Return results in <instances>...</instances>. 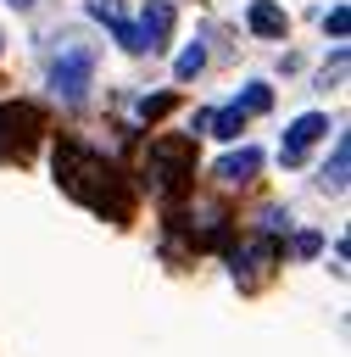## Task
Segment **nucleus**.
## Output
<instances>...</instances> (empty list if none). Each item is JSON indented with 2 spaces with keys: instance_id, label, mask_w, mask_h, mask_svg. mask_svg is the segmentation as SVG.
Masks as SVG:
<instances>
[{
  "instance_id": "nucleus-1",
  "label": "nucleus",
  "mask_w": 351,
  "mask_h": 357,
  "mask_svg": "<svg viewBox=\"0 0 351 357\" xmlns=\"http://www.w3.org/2000/svg\"><path fill=\"white\" fill-rule=\"evenodd\" d=\"M56 184L78 206L106 218V223H128L134 218V184L123 178V167L111 156H100L84 139H56Z\"/></svg>"
},
{
  "instance_id": "nucleus-2",
  "label": "nucleus",
  "mask_w": 351,
  "mask_h": 357,
  "mask_svg": "<svg viewBox=\"0 0 351 357\" xmlns=\"http://www.w3.org/2000/svg\"><path fill=\"white\" fill-rule=\"evenodd\" d=\"M145 178H150V190L162 201L184 195L189 178H195V139L189 134H156L150 151H145Z\"/></svg>"
},
{
  "instance_id": "nucleus-3",
  "label": "nucleus",
  "mask_w": 351,
  "mask_h": 357,
  "mask_svg": "<svg viewBox=\"0 0 351 357\" xmlns=\"http://www.w3.org/2000/svg\"><path fill=\"white\" fill-rule=\"evenodd\" d=\"M39 134H45L39 106H28V100H0V162H28L33 145H39Z\"/></svg>"
},
{
  "instance_id": "nucleus-4",
  "label": "nucleus",
  "mask_w": 351,
  "mask_h": 357,
  "mask_svg": "<svg viewBox=\"0 0 351 357\" xmlns=\"http://www.w3.org/2000/svg\"><path fill=\"white\" fill-rule=\"evenodd\" d=\"M89 78H95V50H89V45H61V56H56V67H50V89H56L67 106H78L84 89H89Z\"/></svg>"
},
{
  "instance_id": "nucleus-5",
  "label": "nucleus",
  "mask_w": 351,
  "mask_h": 357,
  "mask_svg": "<svg viewBox=\"0 0 351 357\" xmlns=\"http://www.w3.org/2000/svg\"><path fill=\"white\" fill-rule=\"evenodd\" d=\"M323 128H329V117H323V112H306V117H295V123L284 128V145H279L284 167H295V162L306 156V145H312V139H318Z\"/></svg>"
},
{
  "instance_id": "nucleus-6",
  "label": "nucleus",
  "mask_w": 351,
  "mask_h": 357,
  "mask_svg": "<svg viewBox=\"0 0 351 357\" xmlns=\"http://www.w3.org/2000/svg\"><path fill=\"white\" fill-rule=\"evenodd\" d=\"M134 28H139V45H145V56H156V50H167V28H173V6H167V0H145V17H139Z\"/></svg>"
},
{
  "instance_id": "nucleus-7",
  "label": "nucleus",
  "mask_w": 351,
  "mask_h": 357,
  "mask_svg": "<svg viewBox=\"0 0 351 357\" xmlns=\"http://www.w3.org/2000/svg\"><path fill=\"white\" fill-rule=\"evenodd\" d=\"M89 17H95V22H106V28L117 33V45H123V50H134V56H145V45H139V28L128 22V11H123L117 0H89Z\"/></svg>"
},
{
  "instance_id": "nucleus-8",
  "label": "nucleus",
  "mask_w": 351,
  "mask_h": 357,
  "mask_svg": "<svg viewBox=\"0 0 351 357\" xmlns=\"http://www.w3.org/2000/svg\"><path fill=\"white\" fill-rule=\"evenodd\" d=\"M256 167H262V151H256V145H240V151H228L223 162H212V178H217V184H251Z\"/></svg>"
},
{
  "instance_id": "nucleus-9",
  "label": "nucleus",
  "mask_w": 351,
  "mask_h": 357,
  "mask_svg": "<svg viewBox=\"0 0 351 357\" xmlns=\"http://www.w3.org/2000/svg\"><path fill=\"white\" fill-rule=\"evenodd\" d=\"M273 262H279V245L262 234V240H251V245L234 251V279H240V273L251 279V273H262V268H273Z\"/></svg>"
},
{
  "instance_id": "nucleus-10",
  "label": "nucleus",
  "mask_w": 351,
  "mask_h": 357,
  "mask_svg": "<svg viewBox=\"0 0 351 357\" xmlns=\"http://www.w3.org/2000/svg\"><path fill=\"white\" fill-rule=\"evenodd\" d=\"M245 22H251V33H262V39H284V11H279L273 0H251Z\"/></svg>"
},
{
  "instance_id": "nucleus-11",
  "label": "nucleus",
  "mask_w": 351,
  "mask_h": 357,
  "mask_svg": "<svg viewBox=\"0 0 351 357\" xmlns=\"http://www.w3.org/2000/svg\"><path fill=\"white\" fill-rule=\"evenodd\" d=\"M345 173H351V139L340 134L334 139V156L323 162V190H345Z\"/></svg>"
},
{
  "instance_id": "nucleus-12",
  "label": "nucleus",
  "mask_w": 351,
  "mask_h": 357,
  "mask_svg": "<svg viewBox=\"0 0 351 357\" xmlns=\"http://www.w3.org/2000/svg\"><path fill=\"white\" fill-rule=\"evenodd\" d=\"M206 128H212L217 139H240V128H245V112H240V106H223V112H212V117H206Z\"/></svg>"
},
{
  "instance_id": "nucleus-13",
  "label": "nucleus",
  "mask_w": 351,
  "mask_h": 357,
  "mask_svg": "<svg viewBox=\"0 0 351 357\" xmlns=\"http://www.w3.org/2000/svg\"><path fill=\"white\" fill-rule=\"evenodd\" d=\"M201 67H206V50H201V39H195V45H189V50H184V56L173 61V78H178V84H189V78H195Z\"/></svg>"
},
{
  "instance_id": "nucleus-14",
  "label": "nucleus",
  "mask_w": 351,
  "mask_h": 357,
  "mask_svg": "<svg viewBox=\"0 0 351 357\" xmlns=\"http://www.w3.org/2000/svg\"><path fill=\"white\" fill-rule=\"evenodd\" d=\"M234 106H240V112H245V117H251V112H267V106H273V89H267V84H262V78H256V84H245V95H240V100H234Z\"/></svg>"
},
{
  "instance_id": "nucleus-15",
  "label": "nucleus",
  "mask_w": 351,
  "mask_h": 357,
  "mask_svg": "<svg viewBox=\"0 0 351 357\" xmlns=\"http://www.w3.org/2000/svg\"><path fill=\"white\" fill-rule=\"evenodd\" d=\"M323 28H329L334 39H345V28H351V11H345V6H334V11L323 17Z\"/></svg>"
},
{
  "instance_id": "nucleus-16",
  "label": "nucleus",
  "mask_w": 351,
  "mask_h": 357,
  "mask_svg": "<svg viewBox=\"0 0 351 357\" xmlns=\"http://www.w3.org/2000/svg\"><path fill=\"white\" fill-rule=\"evenodd\" d=\"M173 106V95H150V100H139V117H162Z\"/></svg>"
},
{
  "instance_id": "nucleus-17",
  "label": "nucleus",
  "mask_w": 351,
  "mask_h": 357,
  "mask_svg": "<svg viewBox=\"0 0 351 357\" xmlns=\"http://www.w3.org/2000/svg\"><path fill=\"white\" fill-rule=\"evenodd\" d=\"M318 245H323L318 234H301V240H295V257H318Z\"/></svg>"
},
{
  "instance_id": "nucleus-18",
  "label": "nucleus",
  "mask_w": 351,
  "mask_h": 357,
  "mask_svg": "<svg viewBox=\"0 0 351 357\" xmlns=\"http://www.w3.org/2000/svg\"><path fill=\"white\" fill-rule=\"evenodd\" d=\"M11 6H33V0H11Z\"/></svg>"
}]
</instances>
